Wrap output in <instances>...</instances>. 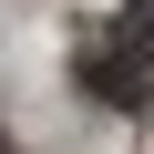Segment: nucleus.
I'll return each instance as SVG.
<instances>
[{"instance_id": "obj_1", "label": "nucleus", "mask_w": 154, "mask_h": 154, "mask_svg": "<svg viewBox=\"0 0 154 154\" xmlns=\"http://www.w3.org/2000/svg\"><path fill=\"white\" fill-rule=\"evenodd\" d=\"M134 62H154V0L113 21V51H93V93H134Z\"/></svg>"}]
</instances>
